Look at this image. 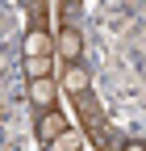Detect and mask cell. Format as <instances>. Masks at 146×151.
Listing matches in <instances>:
<instances>
[{"label": "cell", "instance_id": "obj_1", "mask_svg": "<svg viewBox=\"0 0 146 151\" xmlns=\"http://www.w3.org/2000/svg\"><path fill=\"white\" fill-rule=\"evenodd\" d=\"M79 55H84V34H79V25L59 29V38H54V59H59L63 67H71V63H79Z\"/></svg>", "mask_w": 146, "mask_h": 151}, {"label": "cell", "instance_id": "obj_2", "mask_svg": "<svg viewBox=\"0 0 146 151\" xmlns=\"http://www.w3.org/2000/svg\"><path fill=\"white\" fill-rule=\"evenodd\" d=\"M67 130H71V122H67L63 109H46V113H38V139H42L46 147H50L54 139H63Z\"/></svg>", "mask_w": 146, "mask_h": 151}, {"label": "cell", "instance_id": "obj_3", "mask_svg": "<svg viewBox=\"0 0 146 151\" xmlns=\"http://www.w3.org/2000/svg\"><path fill=\"white\" fill-rule=\"evenodd\" d=\"M29 101L38 105V113L59 109V84H54V76L50 80H29Z\"/></svg>", "mask_w": 146, "mask_h": 151}, {"label": "cell", "instance_id": "obj_4", "mask_svg": "<svg viewBox=\"0 0 146 151\" xmlns=\"http://www.w3.org/2000/svg\"><path fill=\"white\" fill-rule=\"evenodd\" d=\"M25 59H46V55H54V46H50V34H46V25L38 21V25H29L25 29Z\"/></svg>", "mask_w": 146, "mask_h": 151}, {"label": "cell", "instance_id": "obj_5", "mask_svg": "<svg viewBox=\"0 0 146 151\" xmlns=\"http://www.w3.org/2000/svg\"><path fill=\"white\" fill-rule=\"evenodd\" d=\"M88 84H92V76H88V67L84 63H71V67H63V92L67 97H88Z\"/></svg>", "mask_w": 146, "mask_h": 151}, {"label": "cell", "instance_id": "obj_6", "mask_svg": "<svg viewBox=\"0 0 146 151\" xmlns=\"http://www.w3.org/2000/svg\"><path fill=\"white\" fill-rule=\"evenodd\" d=\"M50 55H46V59H25V76H29V80H50Z\"/></svg>", "mask_w": 146, "mask_h": 151}, {"label": "cell", "instance_id": "obj_7", "mask_svg": "<svg viewBox=\"0 0 146 151\" xmlns=\"http://www.w3.org/2000/svg\"><path fill=\"white\" fill-rule=\"evenodd\" d=\"M79 139H84L79 130H67V134H63V139H54L46 151H79Z\"/></svg>", "mask_w": 146, "mask_h": 151}, {"label": "cell", "instance_id": "obj_8", "mask_svg": "<svg viewBox=\"0 0 146 151\" xmlns=\"http://www.w3.org/2000/svg\"><path fill=\"white\" fill-rule=\"evenodd\" d=\"M121 151H146L142 143H121Z\"/></svg>", "mask_w": 146, "mask_h": 151}]
</instances>
